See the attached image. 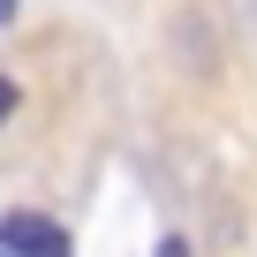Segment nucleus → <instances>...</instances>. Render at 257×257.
Returning <instances> with one entry per match:
<instances>
[{
	"label": "nucleus",
	"mask_w": 257,
	"mask_h": 257,
	"mask_svg": "<svg viewBox=\"0 0 257 257\" xmlns=\"http://www.w3.org/2000/svg\"><path fill=\"white\" fill-rule=\"evenodd\" d=\"M0 257H68V234L46 212H8L0 219Z\"/></svg>",
	"instance_id": "nucleus-1"
},
{
	"label": "nucleus",
	"mask_w": 257,
	"mask_h": 257,
	"mask_svg": "<svg viewBox=\"0 0 257 257\" xmlns=\"http://www.w3.org/2000/svg\"><path fill=\"white\" fill-rule=\"evenodd\" d=\"M8 113H16V83L0 76V121H8Z\"/></svg>",
	"instance_id": "nucleus-2"
},
{
	"label": "nucleus",
	"mask_w": 257,
	"mask_h": 257,
	"mask_svg": "<svg viewBox=\"0 0 257 257\" xmlns=\"http://www.w3.org/2000/svg\"><path fill=\"white\" fill-rule=\"evenodd\" d=\"M159 257H189V242H182V234H167V242H159Z\"/></svg>",
	"instance_id": "nucleus-3"
},
{
	"label": "nucleus",
	"mask_w": 257,
	"mask_h": 257,
	"mask_svg": "<svg viewBox=\"0 0 257 257\" xmlns=\"http://www.w3.org/2000/svg\"><path fill=\"white\" fill-rule=\"evenodd\" d=\"M16 8H23V0H0V23H8V16H16Z\"/></svg>",
	"instance_id": "nucleus-4"
},
{
	"label": "nucleus",
	"mask_w": 257,
	"mask_h": 257,
	"mask_svg": "<svg viewBox=\"0 0 257 257\" xmlns=\"http://www.w3.org/2000/svg\"><path fill=\"white\" fill-rule=\"evenodd\" d=\"M249 8H257V0H249Z\"/></svg>",
	"instance_id": "nucleus-5"
}]
</instances>
